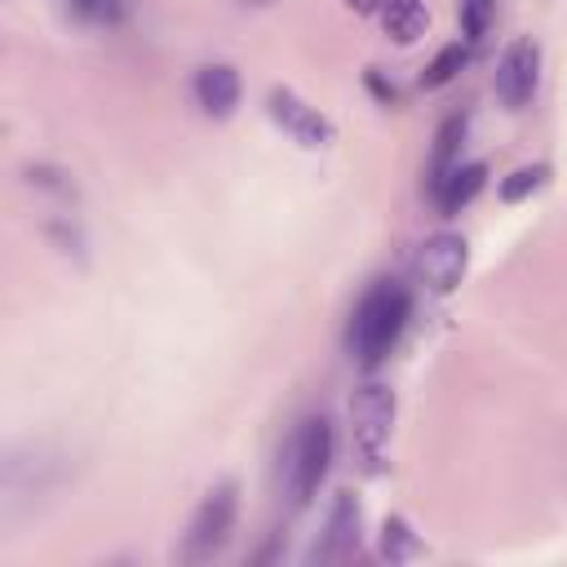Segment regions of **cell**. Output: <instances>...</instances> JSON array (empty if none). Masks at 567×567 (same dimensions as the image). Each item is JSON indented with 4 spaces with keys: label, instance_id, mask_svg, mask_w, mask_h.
I'll return each mask as SVG.
<instances>
[{
    "label": "cell",
    "instance_id": "cell-3",
    "mask_svg": "<svg viewBox=\"0 0 567 567\" xmlns=\"http://www.w3.org/2000/svg\"><path fill=\"white\" fill-rule=\"evenodd\" d=\"M394 412H399V403H394V390L385 381H363L350 394V447L368 474H381V465H385Z\"/></svg>",
    "mask_w": 567,
    "mask_h": 567
},
{
    "label": "cell",
    "instance_id": "cell-12",
    "mask_svg": "<svg viewBox=\"0 0 567 567\" xmlns=\"http://www.w3.org/2000/svg\"><path fill=\"white\" fill-rule=\"evenodd\" d=\"M377 22L394 44H416L430 27V9L421 0H381L377 4Z\"/></svg>",
    "mask_w": 567,
    "mask_h": 567
},
{
    "label": "cell",
    "instance_id": "cell-7",
    "mask_svg": "<svg viewBox=\"0 0 567 567\" xmlns=\"http://www.w3.org/2000/svg\"><path fill=\"white\" fill-rule=\"evenodd\" d=\"M359 540H363V505L350 487H341L328 505V518H323V532H319V545H315V563H346L359 554Z\"/></svg>",
    "mask_w": 567,
    "mask_h": 567
},
{
    "label": "cell",
    "instance_id": "cell-21",
    "mask_svg": "<svg viewBox=\"0 0 567 567\" xmlns=\"http://www.w3.org/2000/svg\"><path fill=\"white\" fill-rule=\"evenodd\" d=\"M244 4H275V0H244Z\"/></svg>",
    "mask_w": 567,
    "mask_h": 567
},
{
    "label": "cell",
    "instance_id": "cell-1",
    "mask_svg": "<svg viewBox=\"0 0 567 567\" xmlns=\"http://www.w3.org/2000/svg\"><path fill=\"white\" fill-rule=\"evenodd\" d=\"M408 315H412V292L403 279H372L363 288V297L354 301L350 310V323H346V354L372 372L390 359V350L399 346L403 328H408Z\"/></svg>",
    "mask_w": 567,
    "mask_h": 567
},
{
    "label": "cell",
    "instance_id": "cell-15",
    "mask_svg": "<svg viewBox=\"0 0 567 567\" xmlns=\"http://www.w3.org/2000/svg\"><path fill=\"white\" fill-rule=\"evenodd\" d=\"M545 182H549V164H523V168H514V173L501 182V199H505V204H523V199L536 195Z\"/></svg>",
    "mask_w": 567,
    "mask_h": 567
},
{
    "label": "cell",
    "instance_id": "cell-9",
    "mask_svg": "<svg viewBox=\"0 0 567 567\" xmlns=\"http://www.w3.org/2000/svg\"><path fill=\"white\" fill-rule=\"evenodd\" d=\"M190 89H195V102H199V111H204L208 120H230L235 106H239V93H244L239 71H235L230 62H208V66H199Z\"/></svg>",
    "mask_w": 567,
    "mask_h": 567
},
{
    "label": "cell",
    "instance_id": "cell-19",
    "mask_svg": "<svg viewBox=\"0 0 567 567\" xmlns=\"http://www.w3.org/2000/svg\"><path fill=\"white\" fill-rule=\"evenodd\" d=\"M368 84H372V93H377V97H381V102H385V106H390V102H394V97H399V93H394V89H390V84H385V80H381V75H377V66H368Z\"/></svg>",
    "mask_w": 567,
    "mask_h": 567
},
{
    "label": "cell",
    "instance_id": "cell-14",
    "mask_svg": "<svg viewBox=\"0 0 567 567\" xmlns=\"http://www.w3.org/2000/svg\"><path fill=\"white\" fill-rule=\"evenodd\" d=\"M470 62V40H452V44H443L439 53H434V62L425 66V75H421V89H443L447 80H456V71Z\"/></svg>",
    "mask_w": 567,
    "mask_h": 567
},
{
    "label": "cell",
    "instance_id": "cell-4",
    "mask_svg": "<svg viewBox=\"0 0 567 567\" xmlns=\"http://www.w3.org/2000/svg\"><path fill=\"white\" fill-rule=\"evenodd\" d=\"M235 518H239V483L235 478H221L204 492V501L195 505L190 523H186V536H182V563H208L213 554L226 549L230 532H235Z\"/></svg>",
    "mask_w": 567,
    "mask_h": 567
},
{
    "label": "cell",
    "instance_id": "cell-5",
    "mask_svg": "<svg viewBox=\"0 0 567 567\" xmlns=\"http://www.w3.org/2000/svg\"><path fill=\"white\" fill-rule=\"evenodd\" d=\"M540 84V44L532 35H518L505 44L501 62H496V75H492V93L505 111H523L532 102Z\"/></svg>",
    "mask_w": 567,
    "mask_h": 567
},
{
    "label": "cell",
    "instance_id": "cell-2",
    "mask_svg": "<svg viewBox=\"0 0 567 567\" xmlns=\"http://www.w3.org/2000/svg\"><path fill=\"white\" fill-rule=\"evenodd\" d=\"M328 465H332V421L323 412H310L297 421L284 447V492L297 509L315 501L319 483L328 478Z\"/></svg>",
    "mask_w": 567,
    "mask_h": 567
},
{
    "label": "cell",
    "instance_id": "cell-16",
    "mask_svg": "<svg viewBox=\"0 0 567 567\" xmlns=\"http://www.w3.org/2000/svg\"><path fill=\"white\" fill-rule=\"evenodd\" d=\"M66 9H71L80 22L106 27V31L124 22V0H66Z\"/></svg>",
    "mask_w": 567,
    "mask_h": 567
},
{
    "label": "cell",
    "instance_id": "cell-20",
    "mask_svg": "<svg viewBox=\"0 0 567 567\" xmlns=\"http://www.w3.org/2000/svg\"><path fill=\"white\" fill-rule=\"evenodd\" d=\"M377 4L381 0H346V9H354V13H377Z\"/></svg>",
    "mask_w": 567,
    "mask_h": 567
},
{
    "label": "cell",
    "instance_id": "cell-6",
    "mask_svg": "<svg viewBox=\"0 0 567 567\" xmlns=\"http://www.w3.org/2000/svg\"><path fill=\"white\" fill-rule=\"evenodd\" d=\"M266 115L275 120V128H284L297 146H332V137H337V124L319 111V106H310L306 97H297L292 89H270L266 93Z\"/></svg>",
    "mask_w": 567,
    "mask_h": 567
},
{
    "label": "cell",
    "instance_id": "cell-18",
    "mask_svg": "<svg viewBox=\"0 0 567 567\" xmlns=\"http://www.w3.org/2000/svg\"><path fill=\"white\" fill-rule=\"evenodd\" d=\"M27 186H35V190H44V195H58V199H71V195H75V182H71L62 168H53V164L27 168Z\"/></svg>",
    "mask_w": 567,
    "mask_h": 567
},
{
    "label": "cell",
    "instance_id": "cell-17",
    "mask_svg": "<svg viewBox=\"0 0 567 567\" xmlns=\"http://www.w3.org/2000/svg\"><path fill=\"white\" fill-rule=\"evenodd\" d=\"M492 9H496V0H456L461 31H465V40H470V44H478V40H483V31H487V22H492Z\"/></svg>",
    "mask_w": 567,
    "mask_h": 567
},
{
    "label": "cell",
    "instance_id": "cell-11",
    "mask_svg": "<svg viewBox=\"0 0 567 567\" xmlns=\"http://www.w3.org/2000/svg\"><path fill=\"white\" fill-rule=\"evenodd\" d=\"M465 128L470 120L465 115H447L434 133V146H430V164H425V190H434L456 164H461V146H465Z\"/></svg>",
    "mask_w": 567,
    "mask_h": 567
},
{
    "label": "cell",
    "instance_id": "cell-10",
    "mask_svg": "<svg viewBox=\"0 0 567 567\" xmlns=\"http://www.w3.org/2000/svg\"><path fill=\"white\" fill-rule=\"evenodd\" d=\"M483 182H487V164H483V159H470V164H456V168L430 190V199H434V208H439L443 217H452V213H461V208L483 190Z\"/></svg>",
    "mask_w": 567,
    "mask_h": 567
},
{
    "label": "cell",
    "instance_id": "cell-8",
    "mask_svg": "<svg viewBox=\"0 0 567 567\" xmlns=\"http://www.w3.org/2000/svg\"><path fill=\"white\" fill-rule=\"evenodd\" d=\"M470 266V244L456 230H439L416 248V275L430 292H452Z\"/></svg>",
    "mask_w": 567,
    "mask_h": 567
},
{
    "label": "cell",
    "instance_id": "cell-13",
    "mask_svg": "<svg viewBox=\"0 0 567 567\" xmlns=\"http://www.w3.org/2000/svg\"><path fill=\"white\" fill-rule=\"evenodd\" d=\"M421 536L412 532V523L403 518V514H390L385 523H381V540H377V554L385 558V563H412V558H421Z\"/></svg>",
    "mask_w": 567,
    "mask_h": 567
}]
</instances>
